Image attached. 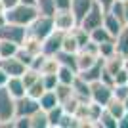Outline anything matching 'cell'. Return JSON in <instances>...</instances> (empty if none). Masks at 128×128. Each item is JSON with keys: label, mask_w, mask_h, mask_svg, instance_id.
<instances>
[{"label": "cell", "mask_w": 128, "mask_h": 128, "mask_svg": "<svg viewBox=\"0 0 128 128\" xmlns=\"http://www.w3.org/2000/svg\"><path fill=\"white\" fill-rule=\"evenodd\" d=\"M115 46L120 56H124V58L128 56V25H122V29L115 36Z\"/></svg>", "instance_id": "ac0fdd59"}, {"label": "cell", "mask_w": 128, "mask_h": 128, "mask_svg": "<svg viewBox=\"0 0 128 128\" xmlns=\"http://www.w3.org/2000/svg\"><path fill=\"white\" fill-rule=\"evenodd\" d=\"M0 2L4 6V10H10V8H14V6L19 4V0H0Z\"/></svg>", "instance_id": "60d3db41"}, {"label": "cell", "mask_w": 128, "mask_h": 128, "mask_svg": "<svg viewBox=\"0 0 128 128\" xmlns=\"http://www.w3.org/2000/svg\"><path fill=\"white\" fill-rule=\"evenodd\" d=\"M102 71H103V59H98L92 67L80 71L78 75L82 76L84 80H88V82H94V80H100V78H102Z\"/></svg>", "instance_id": "9a60e30c"}, {"label": "cell", "mask_w": 128, "mask_h": 128, "mask_svg": "<svg viewBox=\"0 0 128 128\" xmlns=\"http://www.w3.org/2000/svg\"><path fill=\"white\" fill-rule=\"evenodd\" d=\"M4 23H6V12L0 14V25H4Z\"/></svg>", "instance_id": "bcb514c9"}, {"label": "cell", "mask_w": 128, "mask_h": 128, "mask_svg": "<svg viewBox=\"0 0 128 128\" xmlns=\"http://www.w3.org/2000/svg\"><path fill=\"white\" fill-rule=\"evenodd\" d=\"M122 102H124V107H126V113H128V96H126V98H124Z\"/></svg>", "instance_id": "c3c4849f"}, {"label": "cell", "mask_w": 128, "mask_h": 128, "mask_svg": "<svg viewBox=\"0 0 128 128\" xmlns=\"http://www.w3.org/2000/svg\"><path fill=\"white\" fill-rule=\"evenodd\" d=\"M36 109H40L38 100H32L27 94L23 98H17L16 100V117H31Z\"/></svg>", "instance_id": "9c48e42d"}, {"label": "cell", "mask_w": 128, "mask_h": 128, "mask_svg": "<svg viewBox=\"0 0 128 128\" xmlns=\"http://www.w3.org/2000/svg\"><path fill=\"white\" fill-rule=\"evenodd\" d=\"M128 96V84H113V98L124 100Z\"/></svg>", "instance_id": "8d00e7d4"}, {"label": "cell", "mask_w": 128, "mask_h": 128, "mask_svg": "<svg viewBox=\"0 0 128 128\" xmlns=\"http://www.w3.org/2000/svg\"><path fill=\"white\" fill-rule=\"evenodd\" d=\"M80 126L78 118L75 117V115H71V113H63V117H61V120H59L58 128H76Z\"/></svg>", "instance_id": "1f68e13d"}, {"label": "cell", "mask_w": 128, "mask_h": 128, "mask_svg": "<svg viewBox=\"0 0 128 128\" xmlns=\"http://www.w3.org/2000/svg\"><path fill=\"white\" fill-rule=\"evenodd\" d=\"M19 46H21V48H25L27 52L32 54V56L42 54V40H40V38H36V36H32V34H27Z\"/></svg>", "instance_id": "e0dca14e"}, {"label": "cell", "mask_w": 128, "mask_h": 128, "mask_svg": "<svg viewBox=\"0 0 128 128\" xmlns=\"http://www.w3.org/2000/svg\"><path fill=\"white\" fill-rule=\"evenodd\" d=\"M117 128H128V113H124L122 117L117 120Z\"/></svg>", "instance_id": "ab89813d"}, {"label": "cell", "mask_w": 128, "mask_h": 128, "mask_svg": "<svg viewBox=\"0 0 128 128\" xmlns=\"http://www.w3.org/2000/svg\"><path fill=\"white\" fill-rule=\"evenodd\" d=\"M40 82L44 84V88H46V90H54V88L58 86V75H54V73L40 75Z\"/></svg>", "instance_id": "d590c367"}, {"label": "cell", "mask_w": 128, "mask_h": 128, "mask_svg": "<svg viewBox=\"0 0 128 128\" xmlns=\"http://www.w3.org/2000/svg\"><path fill=\"white\" fill-rule=\"evenodd\" d=\"M19 44L12 42V40H0V59L2 58H12L17 54Z\"/></svg>", "instance_id": "4316f807"}, {"label": "cell", "mask_w": 128, "mask_h": 128, "mask_svg": "<svg viewBox=\"0 0 128 128\" xmlns=\"http://www.w3.org/2000/svg\"><path fill=\"white\" fill-rule=\"evenodd\" d=\"M29 122H31V128H50L48 126V115L44 109H36L29 117Z\"/></svg>", "instance_id": "7402d4cb"}, {"label": "cell", "mask_w": 128, "mask_h": 128, "mask_svg": "<svg viewBox=\"0 0 128 128\" xmlns=\"http://www.w3.org/2000/svg\"><path fill=\"white\" fill-rule=\"evenodd\" d=\"M58 69H59L58 58H56V56H46L42 65H40V69H38V73H40V75H48V73H54V75H56Z\"/></svg>", "instance_id": "603a6c76"}, {"label": "cell", "mask_w": 128, "mask_h": 128, "mask_svg": "<svg viewBox=\"0 0 128 128\" xmlns=\"http://www.w3.org/2000/svg\"><path fill=\"white\" fill-rule=\"evenodd\" d=\"M94 6V0H71V10L75 14L76 21L80 23V19L86 16V12Z\"/></svg>", "instance_id": "2e32d148"}, {"label": "cell", "mask_w": 128, "mask_h": 128, "mask_svg": "<svg viewBox=\"0 0 128 128\" xmlns=\"http://www.w3.org/2000/svg\"><path fill=\"white\" fill-rule=\"evenodd\" d=\"M54 6L56 10H65V8H71V0H54Z\"/></svg>", "instance_id": "f35d334b"}, {"label": "cell", "mask_w": 128, "mask_h": 128, "mask_svg": "<svg viewBox=\"0 0 128 128\" xmlns=\"http://www.w3.org/2000/svg\"><path fill=\"white\" fill-rule=\"evenodd\" d=\"M38 105H40V109H44V111H48V109H52V107L59 105V100H58V96H56V92L54 90H46L42 96L38 98Z\"/></svg>", "instance_id": "44dd1931"}, {"label": "cell", "mask_w": 128, "mask_h": 128, "mask_svg": "<svg viewBox=\"0 0 128 128\" xmlns=\"http://www.w3.org/2000/svg\"><path fill=\"white\" fill-rule=\"evenodd\" d=\"M44 92H46V88H44V84L40 82V78H38L34 84H31L29 88H27V96L32 98V100H38V98L42 96Z\"/></svg>", "instance_id": "836d02e7"}, {"label": "cell", "mask_w": 128, "mask_h": 128, "mask_svg": "<svg viewBox=\"0 0 128 128\" xmlns=\"http://www.w3.org/2000/svg\"><path fill=\"white\" fill-rule=\"evenodd\" d=\"M25 36H27V27L16 25V23H10V21L0 25V40H12L16 44H21Z\"/></svg>", "instance_id": "8992f818"}, {"label": "cell", "mask_w": 128, "mask_h": 128, "mask_svg": "<svg viewBox=\"0 0 128 128\" xmlns=\"http://www.w3.org/2000/svg\"><path fill=\"white\" fill-rule=\"evenodd\" d=\"M21 78H23V82H25V88H29L31 84H34V82L40 78V73H38L36 69H32V67H27L25 73L21 75Z\"/></svg>", "instance_id": "4dcf8cb0"}, {"label": "cell", "mask_w": 128, "mask_h": 128, "mask_svg": "<svg viewBox=\"0 0 128 128\" xmlns=\"http://www.w3.org/2000/svg\"><path fill=\"white\" fill-rule=\"evenodd\" d=\"M63 107H61V103L56 107H52V109H48L46 111V115H48V126L50 128H58L59 120H61V117H63Z\"/></svg>", "instance_id": "484cf974"}, {"label": "cell", "mask_w": 128, "mask_h": 128, "mask_svg": "<svg viewBox=\"0 0 128 128\" xmlns=\"http://www.w3.org/2000/svg\"><path fill=\"white\" fill-rule=\"evenodd\" d=\"M122 67H124V56H120L118 52L103 59V71H105V73L111 76V78L117 75V73L122 69Z\"/></svg>", "instance_id": "8fae6325"}, {"label": "cell", "mask_w": 128, "mask_h": 128, "mask_svg": "<svg viewBox=\"0 0 128 128\" xmlns=\"http://www.w3.org/2000/svg\"><path fill=\"white\" fill-rule=\"evenodd\" d=\"M71 88H73V94L78 98L80 102H90V82L84 80L80 75H76V78L73 80Z\"/></svg>", "instance_id": "7c38bea8"}, {"label": "cell", "mask_w": 128, "mask_h": 128, "mask_svg": "<svg viewBox=\"0 0 128 128\" xmlns=\"http://www.w3.org/2000/svg\"><path fill=\"white\" fill-rule=\"evenodd\" d=\"M124 25H128V0H124Z\"/></svg>", "instance_id": "ee69618b"}, {"label": "cell", "mask_w": 128, "mask_h": 128, "mask_svg": "<svg viewBox=\"0 0 128 128\" xmlns=\"http://www.w3.org/2000/svg\"><path fill=\"white\" fill-rule=\"evenodd\" d=\"M36 10H38V14H44V16H52L54 12H56L54 0H36Z\"/></svg>", "instance_id": "d6a6232c"}, {"label": "cell", "mask_w": 128, "mask_h": 128, "mask_svg": "<svg viewBox=\"0 0 128 128\" xmlns=\"http://www.w3.org/2000/svg\"><path fill=\"white\" fill-rule=\"evenodd\" d=\"M113 84H128V73H126L124 67L118 71L115 76H113Z\"/></svg>", "instance_id": "74e56055"}, {"label": "cell", "mask_w": 128, "mask_h": 128, "mask_svg": "<svg viewBox=\"0 0 128 128\" xmlns=\"http://www.w3.org/2000/svg\"><path fill=\"white\" fill-rule=\"evenodd\" d=\"M90 40L96 42V44H102V42H107V40H113V36L103 25H100V27H96V29L90 31Z\"/></svg>", "instance_id": "cb8c5ba5"}, {"label": "cell", "mask_w": 128, "mask_h": 128, "mask_svg": "<svg viewBox=\"0 0 128 128\" xmlns=\"http://www.w3.org/2000/svg\"><path fill=\"white\" fill-rule=\"evenodd\" d=\"M124 69H126V73H128V56L124 58Z\"/></svg>", "instance_id": "7dc6e473"}, {"label": "cell", "mask_w": 128, "mask_h": 128, "mask_svg": "<svg viewBox=\"0 0 128 128\" xmlns=\"http://www.w3.org/2000/svg\"><path fill=\"white\" fill-rule=\"evenodd\" d=\"M98 52H100V58L105 59L113 54H117V46H115V38L113 40H107V42H102L98 44Z\"/></svg>", "instance_id": "f1b7e54d"}, {"label": "cell", "mask_w": 128, "mask_h": 128, "mask_svg": "<svg viewBox=\"0 0 128 128\" xmlns=\"http://www.w3.org/2000/svg\"><path fill=\"white\" fill-rule=\"evenodd\" d=\"M61 50L63 52H71V54H76L80 50L78 42H76V38L73 32H63V40H61Z\"/></svg>", "instance_id": "d4e9b609"}, {"label": "cell", "mask_w": 128, "mask_h": 128, "mask_svg": "<svg viewBox=\"0 0 128 128\" xmlns=\"http://www.w3.org/2000/svg\"><path fill=\"white\" fill-rule=\"evenodd\" d=\"M16 58L19 59V61H21L25 67H31V63H32V59H34V56H32V54H29L25 48H21V46H19V48H17Z\"/></svg>", "instance_id": "e575fe53"}, {"label": "cell", "mask_w": 128, "mask_h": 128, "mask_svg": "<svg viewBox=\"0 0 128 128\" xmlns=\"http://www.w3.org/2000/svg\"><path fill=\"white\" fill-rule=\"evenodd\" d=\"M98 126L100 128H117V118L113 117L111 113H107L105 107H103L102 115H100V118H98Z\"/></svg>", "instance_id": "f546056e"}, {"label": "cell", "mask_w": 128, "mask_h": 128, "mask_svg": "<svg viewBox=\"0 0 128 128\" xmlns=\"http://www.w3.org/2000/svg\"><path fill=\"white\" fill-rule=\"evenodd\" d=\"M52 19H54V29H56V31H61V32H69L78 25V21H76V17H75V14H73L71 8L56 10L52 14Z\"/></svg>", "instance_id": "277c9868"}, {"label": "cell", "mask_w": 128, "mask_h": 128, "mask_svg": "<svg viewBox=\"0 0 128 128\" xmlns=\"http://www.w3.org/2000/svg\"><path fill=\"white\" fill-rule=\"evenodd\" d=\"M103 27H105L107 31L111 32V36L115 38L118 34V31H120V29H122V25L124 23L120 21V19H117V17L113 16L111 12H105V14H103V23H102Z\"/></svg>", "instance_id": "5bb4252c"}, {"label": "cell", "mask_w": 128, "mask_h": 128, "mask_svg": "<svg viewBox=\"0 0 128 128\" xmlns=\"http://www.w3.org/2000/svg\"><path fill=\"white\" fill-rule=\"evenodd\" d=\"M103 14H105V10H103L100 4H96V2H94V6L86 12V16L80 19L78 25L90 32L92 29H96V27H100V25L103 23Z\"/></svg>", "instance_id": "52a82bcc"}, {"label": "cell", "mask_w": 128, "mask_h": 128, "mask_svg": "<svg viewBox=\"0 0 128 128\" xmlns=\"http://www.w3.org/2000/svg\"><path fill=\"white\" fill-rule=\"evenodd\" d=\"M56 58H58L59 65H67V67L76 69V54H71V52H63V50H59V52L56 54Z\"/></svg>", "instance_id": "83f0119b"}, {"label": "cell", "mask_w": 128, "mask_h": 128, "mask_svg": "<svg viewBox=\"0 0 128 128\" xmlns=\"http://www.w3.org/2000/svg\"><path fill=\"white\" fill-rule=\"evenodd\" d=\"M56 75H58V82H61V84H73V80L76 78L78 71L73 69V67H67V65H59Z\"/></svg>", "instance_id": "d6986e66"}, {"label": "cell", "mask_w": 128, "mask_h": 128, "mask_svg": "<svg viewBox=\"0 0 128 128\" xmlns=\"http://www.w3.org/2000/svg\"><path fill=\"white\" fill-rule=\"evenodd\" d=\"M21 4H27V6H34L36 8V0H19Z\"/></svg>", "instance_id": "f6af8a7d"}, {"label": "cell", "mask_w": 128, "mask_h": 128, "mask_svg": "<svg viewBox=\"0 0 128 128\" xmlns=\"http://www.w3.org/2000/svg\"><path fill=\"white\" fill-rule=\"evenodd\" d=\"M61 40H63V32L54 29L48 36L42 40V54L44 56H56L61 50Z\"/></svg>", "instance_id": "ba28073f"}, {"label": "cell", "mask_w": 128, "mask_h": 128, "mask_svg": "<svg viewBox=\"0 0 128 128\" xmlns=\"http://www.w3.org/2000/svg\"><path fill=\"white\" fill-rule=\"evenodd\" d=\"M0 67L4 69V73L8 76H21L25 73V65L16 58V56H12V58H2L0 59Z\"/></svg>", "instance_id": "30bf717a"}, {"label": "cell", "mask_w": 128, "mask_h": 128, "mask_svg": "<svg viewBox=\"0 0 128 128\" xmlns=\"http://www.w3.org/2000/svg\"><path fill=\"white\" fill-rule=\"evenodd\" d=\"M105 111L111 113L113 117L118 120V118L126 113V107H124V102H122V100H118V98H111V100H109V103L105 105Z\"/></svg>", "instance_id": "ffe728a7"}, {"label": "cell", "mask_w": 128, "mask_h": 128, "mask_svg": "<svg viewBox=\"0 0 128 128\" xmlns=\"http://www.w3.org/2000/svg\"><path fill=\"white\" fill-rule=\"evenodd\" d=\"M8 78H10V76L6 75V73H4V69L0 67V88H2V86H6V82H8Z\"/></svg>", "instance_id": "7bdbcfd3"}, {"label": "cell", "mask_w": 128, "mask_h": 128, "mask_svg": "<svg viewBox=\"0 0 128 128\" xmlns=\"http://www.w3.org/2000/svg\"><path fill=\"white\" fill-rule=\"evenodd\" d=\"M16 117V98L6 90V86L0 88V126H12V120Z\"/></svg>", "instance_id": "7a4b0ae2"}, {"label": "cell", "mask_w": 128, "mask_h": 128, "mask_svg": "<svg viewBox=\"0 0 128 128\" xmlns=\"http://www.w3.org/2000/svg\"><path fill=\"white\" fill-rule=\"evenodd\" d=\"M6 90L10 92L12 96L16 98H23L27 94V88H25V82H23L21 76H10L8 82H6Z\"/></svg>", "instance_id": "4fadbf2b"}, {"label": "cell", "mask_w": 128, "mask_h": 128, "mask_svg": "<svg viewBox=\"0 0 128 128\" xmlns=\"http://www.w3.org/2000/svg\"><path fill=\"white\" fill-rule=\"evenodd\" d=\"M52 31H54V19L52 16H44V14H38L32 19V23L27 27V34H32L40 40H44Z\"/></svg>", "instance_id": "3957f363"}, {"label": "cell", "mask_w": 128, "mask_h": 128, "mask_svg": "<svg viewBox=\"0 0 128 128\" xmlns=\"http://www.w3.org/2000/svg\"><path fill=\"white\" fill-rule=\"evenodd\" d=\"M111 98H113V86L111 84H107L103 80H94V82H90V102L105 107Z\"/></svg>", "instance_id": "5b68a950"}, {"label": "cell", "mask_w": 128, "mask_h": 128, "mask_svg": "<svg viewBox=\"0 0 128 128\" xmlns=\"http://www.w3.org/2000/svg\"><path fill=\"white\" fill-rule=\"evenodd\" d=\"M36 16H38V10L34 6H27V4H21V2L14 8H10V10H6V21L21 25V27H29Z\"/></svg>", "instance_id": "6da1fadb"}, {"label": "cell", "mask_w": 128, "mask_h": 128, "mask_svg": "<svg viewBox=\"0 0 128 128\" xmlns=\"http://www.w3.org/2000/svg\"><path fill=\"white\" fill-rule=\"evenodd\" d=\"M94 2H96V4H100V6H102V8H103V10H109V6H111L113 4V2H115V0H94Z\"/></svg>", "instance_id": "b9f144b4"}]
</instances>
